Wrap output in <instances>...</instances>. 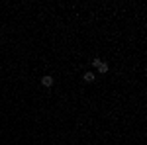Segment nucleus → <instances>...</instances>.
I'll return each mask as SVG.
<instances>
[{
  "label": "nucleus",
  "instance_id": "nucleus-3",
  "mask_svg": "<svg viewBox=\"0 0 147 145\" xmlns=\"http://www.w3.org/2000/svg\"><path fill=\"white\" fill-rule=\"evenodd\" d=\"M82 78H84V82H92V80H94V73H88V71H86V73L82 75Z\"/></svg>",
  "mask_w": 147,
  "mask_h": 145
},
{
  "label": "nucleus",
  "instance_id": "nucleus-1",
  "mask_svg": "<svg viewBox=\"0 0 147 145\" xmlns=\"http://www.w3.org/2000/svg\"><path fill=\"white\" fill-rule=\"evenodd\" d=\"M41 84H43V86H47V88H49V86H51V84H53V77H49V75H45V77L41 78Z\"/></svg>",
  "mask_w": 147,
  "mask_h": 145
},
{
  "label": "nucleus",
  "instance_id": "nucleus-2",
  "mask_svg": "<svg viewBox=\"0 0 147 145\" xmlns=\"http://www.w3.org/2000/svg\"><path fill=\"white\" fill-rule=\"evenodd\" d=\"M108 69H110V67H108V63H104V61L98 65V71H100L102 75H106V73H108Z\"/></svg>",
  "mask_w": 147,
  "mask_h": 145
},
{
  "label": "nucleus",
  "instance_id": "nucleus-4",
  "mask_svg": "<svg viewBox=\"0 0 147 145\" xmlns=\"http://www.w3.org/2000/svg\"><path fill=\"white\" fill-rule=\"evenodd\" d=\"M100 63H102V59H98V57H96V59H92V67L98 69V65H100Z\"/></svg>",
  "mask_w": 147,
  "mask_h": 145
}]
</instances>
